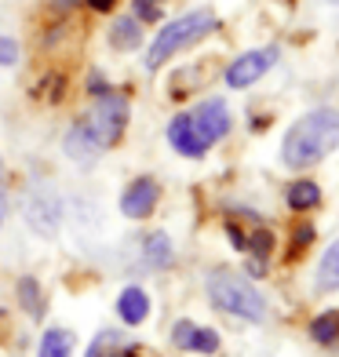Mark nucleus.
Instances as JSON below:
<instances>
[{"mask_svg": "<svg viewBox=\"0 0 339 357\" xmlns=\"http://www.w3.org/2000/svg\"><path fill=\"white\" fill-rule=\"evenodd\" d=\"M336 146H339V109L317 106L310 113H303V117L285 132L281 160H285V168L303 172V168L321 165Z\"/></svg>", "mask_w": 339, "mask_h": 357, "instance_id": "obj_1", "label": "nucleus"}, {"mask_svg": "<svg viewBox=\"0 0 339 357\" xmlns=\"http://www.w3.org/2000/svg\"><path fill=\"white\" fill-rule=\"evenodd\" d=\"M219 29V19H216V11H186L179 15V19H172L157 29V37L146 44V70H160L172 55H179L183 47H193V44H201L204 37H212Z\"/></svg>", "mask_w": 339, "mask_h": 357, "instance_id": "obj_2", "label": "nucleus"}, {"mask_svg": "<svg viewBox=\"0 0 339 357\" xmlns=\"http://www.w3.org/2000/svg\"><path fill=\"white\" fill-rule=\"evenodd\" d=\"M208 299H212L216 310L230 314V317H241V321H252V324H263L266 321V299L263 291L255 288L248 278H241L234 270H212L208 273Z\"/></svg>", "mask_w": 339, "mask_h": 357, "instance_id": "obj_3", "label": "nucleus"}, {"mask_svg": "<svg viewBox=\"0 0 339 357\" xmlns=\"http://www.w3.org/2000/svg\"><path fill=\"white\" fill-rule=\"evenodd\" d=\"M128 121H132V102L128 95L121 91H103V95H91L88 109L80 113V124L91 132V139L99 142V150H113L124 132H128Z\"/></svg>", "mask_w": 339, "mask_h": 357, "instance_id": "obj_4", "label": "nucleus"}, {"mask_svg": "<svg viewBox=\"0 0 339 357\" xmlns=\"http://www.w3.org/2000/svg\"><path fill=\"white\" fill-rule=\"evenodd\" d=\"M22 215L26 226L40 237H55L62 230V219H66V204L52 186H37L26 193V204H22Z\"/></svg>", "mask_w": 339, "mask_h": 357, "instance_id": "obj_5", "label": "nucleus"}, {"mask_svg": "<svg viewBox=\"0 0 339 357\" xmlns=\"http://www.w3.org/2000/svg\"><path fill=\"white\" fill-rule=\"evenodd\" d=\"M281 59V52L278 47H255V52H245V55H237L230 66H226V73H223V80H226V88H234V91H241V88H252L259 77H266L270 70H273V62Z\"/></svg>", "mask_w": 339, "mask_h": 357, "instance_id": "obj_6", "label": "nucleus"}, {"mask_svg": "<svg viewBox=\"0 0 339 357\" xmlns=\"http://www.w3.org/2000/svg\"><path fill=\"white\" fill-rule=\"evenodd\" d=\"M190 121H193V128H197V135L204 139V146L212 150V146L223 142L226 132L234 128V113L223 99H204V102H197L190 109Z\"/></svg>", "mask_w": 339, "mask_h": 357, "instance_id": "obj_7", "label": "nucleus"}, {"mask_svg": "<svg viewBox=\"0 0 339 357\" xmlns=\"http://www.w3.org/2000/svg\"><path fill=\"white\" fill-rule=\"evenodd\" d=\"M160 201V186H157V178L153 175H139L132 178V183L124 186L121 193V215L124 219H150L153 215V208Z\"/></svg>", "mask_w": 339, "mask_h": 357, "instance_id": "obj_8", "label": "nucleus"}, {"mask_svg": "<svg viewBox=\"0 0 339 357\" xmlns=\"http://www.w3.org/2000/svg\"><path fill=\"white\" fill-rule=\"evenodd\" d=\"M168 146L179 157H190V160H201L204 153H208V146H204V139L197 135V128H193V121H190V109H183V113H175V117L168 121Z\"/></svg>", "mask_w": 339, "mask_h": 357, "instance_id": "obj_9", "label": "nucleus"}, {"mask_svg": "<svg viewBox=\"0 0 339 357\" xmlns=\"http://www.w3.org/2000/svg\"><path fill=\"white\" fill-rule=\"evenodd\" d=\"M62 153H66L77 168H91L95 160H99L103 150H99V142L91 139V132H88V128L80 124V117H77L66 132H62Z\"/></svg>", "mask_w": 339, "mask_h": 357, "instance_id": "obj_10", "label": "nucleus"}, {"mask_svg": "<svg viewBox=\"0 0 339 357\" xmlns=\"http://www.w3.org/2000/svg\"><path fill=\"white\" fill-rule=\"evenodd\" d=\"M117 317L128 324V328L142 324V321L150 317V296H146V291H142L139 284L121 288V296H117Z\"/></svg>", "mask_w": 339, "mask_h": 357, "instance_id": "obj_11", "label": "nucleus"}, {"mask_svg": "<svg viewBox=\"0 0 339 357\" xmlns=\"http://www.w3.org/2000/svg\"><path fill=\"white\" fill-rule=\"evenodd\" d=\"M106 40H110L113 52H139V47L146 44V40H142V22L135 19V15H121V19H113Z\"/></svg>", "mask_w": 339, "mask_h": 357, "instance_id": "obj_12", "label": "nucleus"}, {"mask_svg": "<svg viewBox=\"0 0 339 357\" xmlns=\"http://www.w3.org/2000/svg\"><path fill=\"white\" fill-rule=\"evenodd\" d=\"M142 263H146L150 270H168L175 263V248H172V237L165 230H153L146 234V241H142Z\"/></svg>", "mask_w": 339, "mask_h": 357, "instance_id": "obj_13", "label": "nucleus"}, {"mask_svg": "<svg viewBox=\"0 0 339 357\" xmlns=\"http://www.w3.org/2000/svg\"><path fill=\"white\" fill-rule=\"evenodd\" d=\"M314 288H317V291H336V288H339V237L325 248V255H321Z\"/></svg>", "mask_w": 339, "mask_h": 357, "instance_id": "obj_14", "label": "nucleus"}, {"mask_svg": "<svg viewBox=\"0 0 339 357\" xmlns=\"http://www.w3.org/2000/svg\"><path fill=\"white\" fill-rule=\"evenodd\" d=\"M73 347H77L73 332H66V328H47V332L40 335V343H37V357H73Z\"/></svg>", "mask_w": 339, "mask_h": 357, "instance_id": "obj_15", "label": "nucleus"}, {"mask_svg": "<svg viewBox=\"0 0 339 357\" xmlns=\"http://www.w3.org/2000/svg\"><path fill=\"white\" fill-rule=\"evenodd\" d=\"M285 201H288L292 212H310V208L321 204V190H317V183H310V178H299V183H292L285 190Z\"/></svg>", "mask_w": 339, "mask_h": 357, "instance_id": "obj_16", "label": "nucleus"}, {"mask_svg": "<svg viewBox=\"0 0 339 357\" xmlns=\"http://www.w3.org/2000/svg\"><path fill=\"white\" fill-rule=\"evenodd\" d=\"M15 296H19L22 303V310L29 317H44V291H40V281L37 278H19V284H15Z\"/></svg>", "mask_w": 339, "mask_h": 357, "instance_id": "obj_17", "label": "nucleus"}, {"mask_svg": "<svg viewBox=\"0 0 339 357\" xmlns=\"http://www.w3.org/2000/svg\"><path fill=\"white\" fill-rule=\"evenodd\" d=\"M310 339L317 347H336L339 343V310H325L310 321Z\"/></svg>", "mask_w": 339, "mask_h": 357, "instance_id": "obj_18", "label": "nucleus"}, {"mask_svg": "<svg viewBox=\"0 0 339 357\" xmlns=\"http://www.w3.org/2000/svg\"><path fill=\"white\" fill-rule=\"evenodd\" d=\"M186 350H193V354H216L219 350V332L216 328H193Z\"/></svg>", "mask_w": 339, "mask_h": 357, "instance_id": "obj_19", "label": "nucleus"}, {"mask_svg": "<svg viewBox=\"0 0 339 357\" xmlns=\"http://www.w3.org/2000/svg\"><path fill=\"white\" fill-rule=\"evenodd\" d=\"M132 15L139 22H160L165 19V0H132Z\"/></svg>", "mask_w": 339, "mask_h": 357, "instance_id": "obj_20", "label": "nucleus"}, {"mask_svg": "<svg viewBox=\"0 0 339 357\" xmlns=\"http://www.w3.org/2000/svg\"><path fill=\"white\" fill-rule=\"evenodd\" d=\"M19 62V40L0 33V66H15Z\"/></svg>", "mask_w": 339, "mask_h": 357, "instance_id": "obj_21", "label": "nucleus"}, {"mask_svg": "<svg viewBox=\"0 0 339 357\" xmlns=\"http://www.w3.org/2000/svg\"><path fill=\"white\" fill-rule=\"evenodd\" d=\"M193 328H197L193 321H175V328H172V343L179 347V350H186V347H190V335H193Z\"/></svg>", "mask_w": 339, "mask_h": 357, "instance_id": "obj_22", "label": "nucleus"}, {"mask_svg": "<svg viewBox=\"0 0 339 357\" xmlns=\"http://www.w3.org/2000/svg\"><path fill=\"white\" fill-rule=\"evenodd\" d=\"M103 91H110V80H106L99 70H95V73L88 77V95H103Z\"/></svg>", "mask_w": 339, "mask_h": 357, "instance_id": "obj_23", "label": "nucleus"}, {"mask_svg": "<svg viewBox=\"0 0 339 357\" xmlns=\"http://www.w3.org/2000/svg\"><path fill=\"white\" fill-rule=\"evenodd\" d=\"M84 4H88V11H95V15H110L113 8L121 4V0H84Z\"/></svg>", "mask_w": 339, "mask_h": 357, "instance_id": "obj_24", "label": "nucleus"}, {"mask_svg": "<svg viewBox=\"0 0 339 357\" xmlns=\"http://www.w3.org/2000/svg\"><path fill=\"white\" fill-rule=\"evenodd\" d=\"M310 237H314L310 226H299V230H296V248H306V245H310Z\"/></svg>", "mask_w": 339, "mask_h": 357, "instance_id": "obj_25", "label": "nucleus"}, {"mask_svg": "<svg viewBox=\"0 0 339 357\" xmlns=\"http://www.w3.org/2000/svg\"><path fill=\"white\" fill-rule=\"evenodd\" d=\"M8 219V190H0V226Z\"/></svg>", "mask_w": 339, "mask_h": 357, "instance_id": "obj_26", "label": "nucleus"}, {"mask_svg": "<svg viewBox=\"0 0 339 357\" xmlns=\"http://www.w3.org/2000/svg\"><path fill=\"white\" fill-rule=\"evenodd\" d=\"M0 190H4V157H0Z\"/></svg>", "mask_w": 339, "mask_h": 357, "instance_id": "obj_27", "label": "nucleus"}, {"mask_svg": "<svg viewBox=\"0 0 339 357\" xmlns=\"http://www.w3.org/2000/svg\"><path fill=\"white\" fill-rule=\"evenodd\" d=\"M121 357H139V354H132V350H124V354H121Z\"/></svg>", "mask_w": 339, "mask_h": 357, "instance_id": "obj_28", "label": "nucleus"}, {"mask_svg": "<svg viewBox=\"0 0 339 357\" xmlns=\"http://www.w3.org/2000/svg\"><path fill=\"white\" fill-rule=\"evenodd\" d=\"M329 4H339V0H329Z\"/></svg>", "mask_w": 339, "mask_h": 357, "instance_id": "obj_29", "label": "nucleus"}, {"mask_svg": "<svg viewBox=\"0 0 339 357\" xmlns=\"http://www.w3.org/2000/svg\"><path fill=\"white\" fill-rule=\"evenodd\" d=\"M88 357H91V354H88Z\"/></svg>", "mask_w": 339, "mask_h": 357, "instance_id": "obj_30", "label": "nucleus"}]
</instances>
